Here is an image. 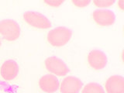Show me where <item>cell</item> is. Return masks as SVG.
Here are the masks:
<instances>
[{
  "label": "cell",
  "mask_w": 124,
  "mask_h": 93,
  "mask_svg": "<svg viewBox=\"0 0 124 93\" xmlns=\"http://www.w3.org/2000/svg\"><path fill=\"white\" fill-rule=\"evenodd\" d=\"M81 93H105V92L99 84L90 82L83 88Z\"/></svg>",
  "instance_id": "11"
},
{
  "label": "cell",
  "mask_w": 124,
  "mask_h": 93,
  "mask_svg": "<svg viewBox=\"0 0 124 93\" xmlns=\"http://www.w3.org/2000/svg\"><path fill=\"white\" fill-rule=\"evenodd\" d=\"M23 19L31 26L39 29H47L51 26V23L44 14L35 11H27L23 14Z\"/></svg>",
  "instance_id": "3"
},
{
  "label": "cell",
  "mask_w": 124,
  "mask_h": 93,
  "mask_svg": "<svg viewBox=\"0 0 124 93\" xmlns=\"http://www.w3.org/2000/svg\"><path fill=\"white\" fill-rule=\"evenodd\" d=\"M92 16L97 24L102 26H112L116 19L114 13L108 9H96L93 12Z\"/></svg>",
  "instance_id": "5"
},
{
  "label": "cell",
  "mask_w": 124,
  "mask_h": 93,
  "mask_svg": "<svg viewBox=\"0 0 124 93\" xmlns=\"http://www.w3.org/2000/svg\"><path fill=\"white\" fill-rule=\"evenodd\" d=\"M105 85L107 93H124V78L120 75L108 78Z\"/></svg>",
  "instance_id": "10"
},
{
  "label": "cell",
  "mask_w": 124,
  "mask_h": 93,
  "mask_svg": "<svg viewBox=\"0 0 124 93\" xmlns=\"http://www.w3.org/2000/svg\"><path fill=\"white\" fill-rule=\"evenodd\" d=\"M1 44H2V43H1V40H0V46H1Z\"/></svg>",
  "instance_id": "15"
},
{
  "label": "cell",
  "mask_w": 124,
  "mask_h": 93,
  "mask_svg": "<svg viewBox=\"0 0 124 93\" xmlns=\"http://www.w3.org/2000/svg\"><path fill=\"white\" fill-rule=\"evenodd\" d=\"M19 65L13 60H7L1 67V75L6 81L13 80L19 74Z\"/></svg>",
  "instance_id": "9"
},
{
  "label": "cell",
  "mask_w": 124,
  "mask_h": 93,
  "mask_svg": "<svg viewBox=\"0 0 124 93\" xmlns=\"http://www.w3.org/2000/svg\"><path fill=\"white\" fill-rule=\"evenodd\" d=\"M115 2V1H112V0H109V1H94V3L96 6L98 7H108L113 5V3Z\"/></svg>",
  "instance_id": "12"
},
{
  "label": "cell",
  "mask_w": 124,
  "mask_h": 93,
  "mask_svg": "<svg viewBox=\"0 0 124 93\" xmlns=\"http://www.w3.org/2000/svg\"><path fill=\"white\" fill-rule=\"evenodd\" d=\"M39 85L41 90L46 93H54L59 88V81L53 75H45L40 78L39 81Z\"/></svg>",
  "instance_id": "8"
},
{
  "label": "cell",
  "mask_w": 124,
  "mask_h": 93,
  "mask_svg": "<svg viewBox=\"0 0 124 93\" xmlns=\"http://www.w3.org/2000/svg\"><path fill=\"white\" fill-rule=\"evenodd\" d=\"M45 2L51 6H59L64 2V1H45Z\"/></svg>",
  "instance_id": "14"
},
{
  "label": "cell",
  "mask_w": 124,
  "mask_h": 93,
  "mask_svg": "<svg viewBox=\"0 0 124 93\" xmlns=\"http://www.w3.org/2000/svg\"><path fill=\"white\" fill-rule=\"evenodd\" d=\"M72 2L78 7H85L90 3V1H72Z\"/></svg>",
  "instance_id": "13"
},
{
  "label": "cell",
  "mask_w": 124,
  "mask_h": 93,
  "mask_svg": "<svg viewBox=\"0 0 124 93\" xmlns=\"http://www.w3.org/2000/svg\"><path fill=\"white\" fill-rule=\"evenodd\" d=\"M47 71L57 76H64L69 72V68L64 62L56 57H47L45 61Z\"/></svg>",
  "instance_id": "4"
},
{
  "label": "cell",
  "mask_w": 124,
  "mask_h": 93,
  "mask_svg": "<svg viewBox=\"0 0 124 93\" xmlns=\"http://www.w3.org/2000/svg\"><path fill=\"white\" fill-rule=\"evenodd\" d=\"M82 87L81 81L74 76H68L62 81L60 90L61 93H79Z\"/></svg>",
  "instance_id": "7"
},
{
  "label": "cell",
  "mask_w": 124,
  "mask_h": 93,
  "mask_svg": "<svg viewBox=\"0 0 124 93\" xmlns=\"http://www.w3.org/2000/svg\"><path fill=\"white\" fill-rule=\"evenodd\" d=\"M88 62L95 70L103 69L107 64V57L99 50H93L88 54Z\"/></svg>",
  "instance_id": "6"
},
{
  "label": "cell",
  "mask_w": 124,
  "mask_h": 93,
  "mask_svg": "<svg viewBox=\"0 0 124 93\" xmlns=\"http://www.w3.org/2000/svg\"><path fill=\"white\" fill-rule=\"evenodd\" d=\"M0 34L8 41H14L20 36V27L13 19L0 21Z\"/></svg>",
  "instance_id": "2"
},
{
  "label": "cell",
  "mask_w": 124,
  "mask_h": 93,
  "mask_svg": "<svg viewBox=\"0 0 124 93\" xmlns=\"http://www.w3.org/2000/svg\"><path fill=\"white\" fill-rule=\"evenodd\" d=\"M72 31L64 26H58L51 30L47 34V40L53 46H62L71 40Z\"/></svg>",
  "instance_id": "1"
}]
</instances>
